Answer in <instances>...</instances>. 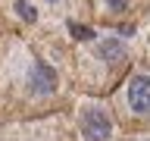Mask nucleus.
I'll return each mask as SVG.
<instances>
[{
	"mask_svg": "<svg viewBox=\"0 0 150 141\" xmlns=\"http://www.w3.org/2000/svg\"><path fill=\"white\" fill-rule=\"evenodd\" d=\"M81 132L88 135V141H106L110 132H112V122L103 110H94L91 107V110L81 113Z\"/></svg>",
	"mask_w": 150,
	"mask_h": 141,
	"instance_id": "f257e3e1",
	"label": "nucleus"
},
{
	"mask_svg": "<svg viewBox=\"0 0 150 141\" xmlns=\"http://www.w3.org/2000/svg\"><path fill=\"white\" fill-rule=\"evenodd\" d=\"M128 103L131 110L138 113V116H144V113L150 110V85H147V75H134L128 85Z\"/></svg>",
	"mask_w": 150,
	"mask_h": 141,
	"instance_id": "f03ea898",
	"label": "nucleus"
},
{
	"mask_svg": "<svg viewBox=\"0 0 150 141\" xmlns=\"http://www.w3.org/2000/svg\"><path fill=\"white\" fill-rule=\"evenodd\" d=\"M53 85H56V75L50 66L44 63H35V72H31V88H35L38 94H47V91H53Z\"/></svg>",
	"mask_w": 150,
	"mask_h": 141,
	"instance_id": "7ed1b4c3",
	"label": "nucleus"
},
{
	"mask_svg": "<svg viewBox=\"0 0 150 141\" xmlns=\"http://www.w3.org/2000/svg\"><path fill=\"white\" fill-rule=\"evenodd\" d=\"M97 53H100L103 60L116 63V60H122V56H125V50H122V41H112V38H106V41H100V44H97Z\"/></svg>",
	"mask_w": 150,
	"mask_h": 141,
	"instance_id": "20e7f679",
	"label": "nucleus"
},
{
	"mask_svg": "<svg viewBox=\"0 0 150 141\" xmlns=\"http://www.w3.org/2000/svg\"><path fill=\"white\" fill-rule=\"evenodd\" d=\"M103 6L110 9V13H125L131 6V0H103Z\"/></svg>",
	"mask_w": 150,
	"mask_h": 141,
	"instance_id": "39448f33",
	"label": "nucleus"
},
{
	"mask_svg": "<svg viewBox=\"0 0 150 141\" xmlns=\"http://www.w3.org/2000/svg\"><path fill=\"white\" fill-rule=\"evenodd\" d=\"M72 28V35L78 38V41H88V38H91V31H88V28H81V25H69Z\"/></svg>",
	"mask_w": 150,
	"mask_h": 141,
	"instance_id": "423d86ee",
	"label": "nucleus"
},
{
	"mask_svg": "<svg viewBox=\"0 0 150 141\" xmlns=\"http://www.w3.org/2000/svg\"><path fill=\"white\" fill-rule=\"evenodd\" d=\"M47 3H59V0H47Z\"/></svg>",
	"mask_w": 150,
	"mask_h": 141,
	"instance_id": "0eeeda50",
	"label": "nucleus"
}]
</instances>
